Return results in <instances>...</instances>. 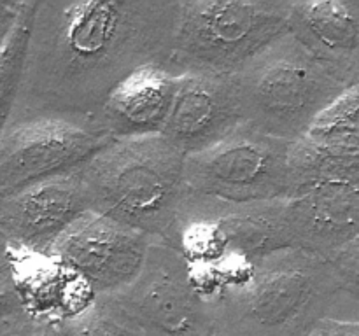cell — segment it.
<instances>
[{"instance_id": "1", "label": "cell", "mask_w": 359, "mask_h": 336, "mask_svg": "<svg viewBox=\"0 0 359 336\" xmlns=\"http://www.w3.org/2000/svg\"><path fill=\"white\" fill-rule=\"evenodd\" d=\"M177 2H37L11 122L60 118L98 130L102 107L125 77L168 62Z\"/></svg>"}, {"instance_id": "2", "label": "cell", "mask_w": 359, "mask_h": 336, "mask_svg": "<svg viewBox=\"0 0 359 336\" xmlns=\"http://www.w3.org/2000/svg\"><path fill=\"white\" fill-rule=\"evenodd\" d=\"M286 200L233 203L188 191L163 244L182 255L196 287L212 303L252 272L263 258L290 247Z\"/></svg>"}, {"instance_id": "3", "label": "cell", "mask_w": 359, "mask_h": 336, "mask_svg": "<svg viewBox=\"0 0 359 336\" xmlns=\"http://www.w3.org/2000/svg\"><path fill=\"white\" fill-rule=\"evenodd\" d=\"M340 293L330 259L279 251L210 303L214 336H309Z\"/></svg>"}, {"instance_id": "4", "label": "cell", "mask_w": 359, "mask_h": 336, "mask_svg": "<svg viewBox=\"0 0 359 336\" xmlns=\"http://www.w3.org/2000/svg\"><path fill=\"white\" fill-rule=\"evenodd\" d=\"M184 163L163 135L112 140L81 168L91 212L163 241L188 195Z\"/></svg>"}, {"instance_id": "5", "label": "cell", "mask_w": 359, "mask_h": 336, "mask_svg": "<svg viewBox=\"0 0 359 336\" xmlns=\"http://www.w3.org/2000/svg\"><path fill=\"white\" fill-rule=\"evenodd\" d=\"M291 2L179 0L167 65L177 76H238L256 56L290 34Z\"/></svg>"}, {"instance_id": "6", "label": "cell", "mask_w": 359, "mask_h": 336, "mask_svg": "<svg viewBox=\"0 0 359 336\" xmlns=\"http://www.w3.org/2000/svg\"><path fill=\"white\" fill-rule=\"evenodd\" d=\"M237 83L244 121L286 142L307 135L347 90L291 31L256 56Z\"/></svg>"}, {"instance_id": "7", "label": "cell", "mask_w": 359, "mask_h": 336, "mask_svg": "<svg viewBox=\"0 0 359 336\" xmlns=\"http://www.w3.org/2000/svg\"><path fill=\"white\" fill-rule=\"evenodd\" d=\"M290 147L291 142L242 122L221 142L186 156V188L233 203L287 200L293 196Z\"/></svg>"}, {"instance_id": "8", "label": "cell", "mask_w": 359, "mask_h": 336, "mask_svg": "<svg viewBox=\"0 0 359 336\" xmlns=\"http://www.w3.org/2000/svg\"><path fill=\"white\" fill-rule=\"evenodd\" d=\"M112 298L142 336H214L212 308L188 262L163 241L153 240L140 275Z\"/></svg>"}, {"instance_id": "9", "label": "cell", "mask_w": 359, "mask_h": 336, "mask_svg": "<svg viewBox=\"0 0 359 336\" xmlns=\"http://www.w3.org/2000/svg\"><path fill=\"white\" fill-rule=\"evenodd\" d=\"M111 142L98 130L60 118L9 122L0 135V198L79 170Z\"/></svg>"}, {"instance_id": "10", "label": "cell", "mask_w": 359, "mask_h": 336, "mask_svg": "<svg viewBox=\"0 0 359 336\" xmlns=\"http://www.w3.org/2000/svg\"><path fill=\"white\" fill-rule=\"evenodd\" d=\"M153 238L88 212L53 245V259L79 273L97 296L121 293L142 272Z\"/></svg>"}, {"instance_id": "11", "label": "cell", "mask_w": 359, "mask_h": 336, "mask_svg": "<svg viewBox=\"0 0 359 336\" xmlns=\"http://www.w3.org/2000/svg\"><path fill=\"white\" fill-rule=\"evenodd\" d=\"M88 212L79 168L0 198V233L11 248L49 255L56 240Z\"/></svg>"}, {"instance_id": "12", "label": "cell", "mask_w": 359, "mask_h": 336, "mask_svg": "<svg viewBox=\"0 0 359 336\" xmlns=\"http://www.w3.org/2000/svg\"><path fill=\"white\" fill-rule=\"evenodd\" d=\"M242 122L237 76L188 72L179 76L163 136L189 156L221 142Z\"/></svg>"}, {"instance_id": "13", "label": "cell", "mask_w": 359, "mask_h": 336, "mask_svg": "<svg viewBox=\"0 0 359 336\" xmlns=\"http://www.w3.org/2000/svg\"><path fill=\"white\" fill-rule=\"evenodd\" d=\"M284 230L291 248L332 259L359 238V184L330 182L286 200Z\"/></svg>"}, {"instance_id": "14", "label": "cell", "mask_w": 359, "mask_h": 336, "mask_svg": "<svg viewBox=\"0 0 359 336\" xmlns=\"http://www.w3.org/2000/svg\"><path fill=\"white\" fill-rule=\"evenodd\" d=\"M177 84L179 76L167 62L139 66L109 94L98 130L111 140L163 135Z\"/></svg>"}, {"instance_id": "15", "label": "cell", "mask_w": 359, "mask_h": 336, "mask_svg": "<svg viewBox=\"0 0 359 336\" xmlns=\"http://www.w3.org/2000/svg\"><path fill=\"white\" fill-rule=\"evenodd\" d=\"M290 31L344 84L359 86V2H291Z\"/></svg>"}, {"instance_id": "16", "label": "cell", "mask_w": 359, "mask_h": 336, "mask_svg": "<svg viewBox=\"0 0 359 336\" xmlns=\"http://www.w3.org/2000/svg\"><path fill=\"white\" fill-rule=\"evenodd\" d=\"M11 273L25 310L35 321L69 322L97 300L86 280L51 255L9 247Z\"/></svg>"}, {"instance_id": "17", "label": "cell", "mask_w": 359, "mask_h": 336, "mask_svg": "<svg viewBox=\"0 0 359 336\" xmlns=\"http://www.w3.org/2000/svg\"><path fill=\"white\" fill-rule=\"evenodd\" d=\"M293 195L330 182L359 184V154L321 146L302 136L290 147Z\"/></svg>"}, {"instance_id": "18", "label": "cell", "mask_w": 359, "mask_h": 336, "mask_svg": "<svg viewBox=\"0 0 359 336\" xmlns=\"http://www.w3.org/2000/svg\"><path fill=\"white\" fill-rule=\"evenodd\" d=\"M35 9L37 2L34 0L23 2L9 37L0 48V135L11 122L20 97Z\"/></svg>"}, {"instance_id": "19", "label": "cell", "mask_w": 359, "mask_h": 336, "mask_svg": "<svg viewBox=\"0 0 359 336\" xmlns=\"http://www.w3.org/2000/svg\"><path fill=\"white\" fill-rule=\"evenodd\" d=\"M305 136L321 146L359 154V86L347 88L335 98Z\"/></svg>"}, {"instance_id": "20", "label": "cell", "mask_w": 359, "mask_h": 336, "mask_svg": "<svg viewBox=\"0 0 359 336\" xmlns=\"http://www.w3.org/2000/svg\"><path fill=\"white\" fill-rule=\"evenodd\" d=\"M69 336H142L112 296H98L79 317L67 322Z\"/></svg>"}, {"instance_id": "21", "label": "cell", "mask_w": 359, "mask_h": 336, "mask_svg": "<svg viewBox=\"0 0 359 336\" xmlns=\"http://www.w3.org/2000/svg\"><path fill=\"white\" fill-rule=\"evenodd\" d=\"M30 321L14 286L11 265L0 268V336L18 335Z\"/></svg>"}, {"instance_id": "22", "label": "cell", "mask_w": 359, "mask_h": 336, "mask_svg": "<svg viewBox=\"0 0 359 336\" xmlns=\"http://www.w3.org/2000/svg\"><path fill=\"white\" fill-rule=\"evenodd\" d=\"M340 290L359 300V238L330 259Z\"/></svg>"}, {"instance_id": "23", "label": "cell", "mask_w": 359, "mask_h": 336, "mask_svg": "<svg viewBox=\"0 0 359 336\" xmlns=\"http://www.w3.org/2000/svg\"><path fill=\"white\" fill-rule=\"evenodd\" d=\"M309 336H359V322L337 321V318H323L318 322Z\"/></svg>"}, {"instance_id": "24", "label": "cell", "mask_w": 359, "mask_h": 336, "mask_svg": "<svg viewBox=\"0 0 359 336\" xmlns=\"http://www.w3.org/2000/svg\"><path fill=\"white\" fill-rule=\"evenodd\" d=\"M14 336H69V329H67V322L35 321V318H32V321Z\"/></svg>"}, {"instance_id": "25", "label": "cell", "mask_w": 359, "mask_h": 336, "mask_svg": "<svg viewBox=\"0 0 359 336\" xmlns=\"http://www.w3.org/2000/svg\"><path fill=\"white\" fill-rule=\"evenodd\" d=\"M23 2H7V0H0V48L4 42L9 37L11 30H13L14 23H16L18 16L21 13Z\"/></svg>"}, {"instance_id": "26", "label": "cell", "mask_w": 359, "mask_h": 336, "mask_svg": "<svg viewBox=\"0 0 359 336\" xmlns=\"http://www.w3.org/2000/svg\"><path fill=\"white\" fill-rule=\"evenodd\" d=\"M9 265V244H7L6 238L0 233V268H6Z\"/></svg>"}]
</instances>
